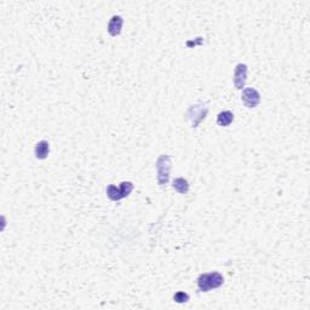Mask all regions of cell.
I'll return each mask as SVG.
<instances>
[{
    "label": "cell",
    "instance_id": "1",
    "mask_svg": "<svg viewBox=\"0 0 310 310\" xmlns=\"http://www.w3.org/2000/svg\"><path fill=\"white\" fill-rule=\"evenodd\" d=\"M224 277L221 273H205L197 277V287L201 292H209L210 290L218 289L223 285Z\"/></svg>",
    "mask_w": 310,
    "mask_h": 310
},
{
    "label": "cell",
    "instance_id": "2",
    "mask_svg": "<svg viewBox=\"0 0 310 310\" xmlns=\"http://www.w3.org/2000/svg\"><path fill=\"white\" fill-rule=\"evenodd\" d=\"M133 189V184L131 182H121L120 188H116L115 185L109 184L107 187V196L112 200V201H119V200L124 199V197L129 196Z\"/></svg>",
    "mask_w": 310,
    "mask_h": 310
},
{
    "label": "cell",
    "instance_id": "3",
    "mask_svg": "<svg viewBox=\"0 0 310 310\" xmlns=\"http://www.w3.org/2000/svg\"><path fill=\"white\" fill-rule=\"evenodd\" d=\"M171 158L168 155H160L156 160V172H158V182L160 185L166 184L170 178Z\"/></svg>",
    "mask_w": 310,
    "mask_h": 310
},
{
    "label": "cell",
    "instance_id": "4",
    "mask_svg": "<svg viewBox=\"0 0 310 310\" xmlns=\"http://www.w3.org/2000/svg\"><path fill=\"white\" fill-rule=\"evenodd\" d=\"M209 112V107L205 106L204 103L195 104L192 106L187 112V116L189 120H192L193 128H196L205 118H206V114Z\"/></svg>",
    "mask_w": 310,
    "mask_h": 310
},
{
    "label": "cell",
    "instance_id": "5",
    "mask_svg": "<svg viewBox=\"0 0 310 310\" xmlns=\"http://www.w3.org/2000/svg\"><path fill=\"white\" fill-rule=\"evenodd\" d=\"M241 101L247 108H256L261 102V95L256 89L247 87V89L243 90Z\"/></svg>",
    "mask_w": 310,
    "mask_h": 310
},
{
    "label": "cell",
    "instance_id": "6",
    "mask_svg": "<svg viewBox=\"0 0 310 310\" xmlns=\"http://www.w3.org/2000/svg\"><path fill=\"white\" fill-rule=\"evenodd\" d=\"M247 79V65L244 63L236 65L234 70V85L238 90H243Z\"/></svg>",
    "mask_w": 310,
    "mask_h": 310
},
{
    "label": "cell",
    "instance_id": "7",
    "mask_svg": "<svg viewBox=\"0 0 310 310\" xmlns=\"http://www.w3.org/2000/svg\"><path fill=\"white\" fill-rule=\"evenodd\" d=\"M124 19L120 16H113L108 23V33L112 36H116L121 33Z\"/></svg>",
    "mask_w": 310,
    "mask_h": 310
},
{
    "label": "cell",
    "instance_id": "8",
    "mask_svg": "<svg viewBox=\"0 0 310 310\" xmlns=\"http://www.w3.org/2000/svg\"><path fill=\"white\" fill-rule=\"evenodd\" d=\"M49 152H50V145H49L48 141H40L35 146V158L39 160H44V159L48 158Z\"/></svg>",
    "mask_w": 310,
    "mask_h": 310
},
{
    "label": "cell",
    "instance_id": "9",
    "mask_svg": "<svg viewBox=\"0 0 310 310\" xmlns=\"http://www.w3.org/2000/svg\"><path fill=\"white\" fill-rule=\"evenodd\" d=\"M234 120V114L229 111L221 112L217 116V124L219 126H229Z\"/></svg>",
    "mask_w": 310,
    "mask_h": 310
},
{
    "label": "cell",
    "instance_id": "10",
    "mask_svg": "<svg viewBox=\"0 0 310 310\" xmlns=\"http://www.w3.org/2000/svg\"><path fill=\"white\" fill-rule=\"evenodd\" d=\"M172 185L178 193H180V194H185V193H188V190H189V183H188L187 179H184V178L182 177H178L176 178V179H173Z\"/></svg>",
    "mask_w": 310,
    "mask_h": 310
},
{
    "label": "cell",
    "instance_id": "11",
    "mask_svg": "<svg viewBox=\"0 0 310 310\" xmlns=\"http://www.w3.org/2000/svg\"><path fill=\"white\" fill-rule=\"evenodd\" d=\"M173 301L176 303H187L189 301V294H185V292H177V294L173 296Z\"/></svg>",
    "mask_w": 310,
    "mask_h": 310
}]
</instances>
